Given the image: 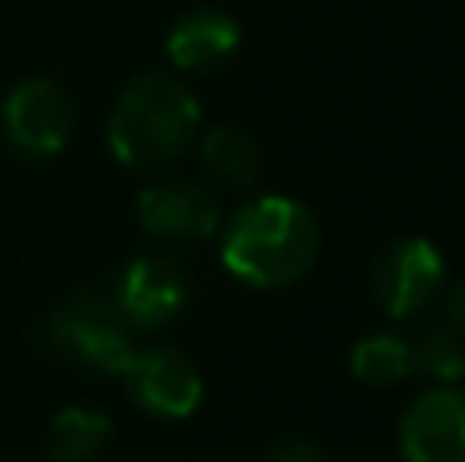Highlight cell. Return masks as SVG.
I'll use <instances>...</instances> for the list:
<instances>
[{
	"label": "cell",
	"mask_w": 465,
	"mask_h": 462,
	"mask_svg": "<svg viewBox=\"0 0 465 462\" xmlns=\"http://www.w3.org/2000/svg\"><path fill=\"white\" fill-rule=\"evenodd\" d=\"M201 127L196 95L168 70H147L119 95L106 123V144L127 168H160L184 156Z\"/></svg>",
	"instance_id": "2"
},
{
	"label": "cell",
	"mask_w": 465,
	"mask_h": 462,
	"mask_svg": "<svg viewBox=\"0 0 465 462\" xmlns=\"http://www.w3.org/2000/svg\"><path fill=\"white\" fill-rule=\"evenodd\" d=\"M201 164L217 185L225 188H249L257 176H262V147L249 136L245 127H232V123H221V127L204 131L201 139Z\"/></svg>",
	"instance_id": "11"
},
{
	"label": "cell",
	"mask_w": 465,
	"mask_h": 462,
	"mask_svg": "<svg viewBox=\"0 0 465 462\" xmlns=\"http://www.w3.org/2000/svg\"><path fill=\"white\" fill-rule=\"evenodd\" d=\"M445 283V258L425 237H404L380 254L371 270V295L380 311L392 319H412L425 307H433L437 291Z\"/></svg>",
	"instance_id": "5"
},
{
	"label": "cell",
	"mask_w": 465,
	"mask_h": 462,
	"mask_svg": "<svg viewBox=\"0 0 465 462\" xmlns=\"http://www.w3.org/2000/svg\"><path fill=\"white\" fill-rule=\"evenodd\" d=\"M114 426L103 409H86V406H70L49 422V462H94L111 442Z\"/></svg>",
	"instance_id": "12"
},
{
	"label": "cell",
	"mask_w": 465,
	"mask_h": 462,
	"mask_svg": "<svg viewBox=\"0 0 465 462\" xmlns=\"http://www.w3.org/2000/svg\"><path fill=\"white\" fill-rule=\"evenodd\" d=\"M0 131L25 160H49L70 144L74 98L54 78H25L0 103Z\"/></svg>",
	"instance_id": "4"
},
{
	"label": "cell",
	"mask_w": 465,
	"mask_h": 462,
	"mask_svg": "<svg viewBox=\"0 0 465 462\" xmlns=\"http://www.w3.org/2000/svg\"><path fill=\"white\" fill-rule=\"evenodd\" d=\"M139 226L160 242H204L217 234V201L196 180H155L135 201Z\"/></svg>",
	"instance_id": "8"
},
{
	"label": "cell",
	"mask_w": 465,
	"mask_h": 462,
	"mask_svg": "<svg viewBox=\"0 0 465 462\" xmlns=\"http://www.w3.org/2000/svg\"><path fill=\"white\" fill-rule=\"evenodd\" d=\"M111 303L131 327H168L188 307V278L172 258H131L114 283Z\"/></svg>",
	"instance_id": "9"
},
{
	"label": "cell",
	"mask_w": 465,
	"mask_h": 462,
	"mask_svg": "<svg viewBox=\"0 0 465 462\" xmlns=\"http://www.w3.org/2000/svg\"><path fill=\"white\" fill-rule=\"evenodd\" d=\"M319 258V221L294 196H257L232 213L221 262L249 286H290Z\"/></svg>",
	"instance_id": "1"
},
{
	"label": "cell",
	"mask_w": 465,
	"mask_h": 462,
	"mask_svg": "<svg viewBox=\"0 0 465 462\" xmlns=\"http://www.w3.org/2000/svg\"><path fill=\"white\" fill-rule=\"evenodd\" d=\"M45 344L57 357L74 360V365L119 377L127 373L131 357H135L127 319L119 316V307L111 299H103L94 291H78L57 303L45 324Z\"/></svg>",
	"instance_id": "3"
},
{
	"label": "cell",
	"mask_w": 465,
	"mask_h": 462,
	"mask_svg": "<svg viewBox=\"0 0 465 462\" xmlns=\"http://www.w3.org/2000/svg\"><path fill=\"white\" fill-rule=\"evenodd\" d=\"M351 373L360 377L363 385H371V389H392V385L409 381V373H412L409 340L388 336V332L363 336L351 348Z\"/></svg>",
	"instance_id": "13"
},
{
	"label": "cell",
	"mask_w": 465,
	"mask_h": 462,
	"mask_svg": "<svg viewBox=\"0 0 465 462\" xmlns=\"http://www.w3.org/2000/svg\"><path fill=\"white\" fill-rule=\"evenodd\" d=\"M127 393L155 417H188L204 397V377L176 348H135L127 365Z\"/></svg>",
	"instance_id": "6"
},
{
	"label": "cell",
	"mask_w": 465,
	"mask_h": 462,
	"mask_svg": "<svg viewBox=\"0 0 465 462\" xmlns=\"http://www.w3.org/2000/svg\"><path fill=\"white\" fill-rule=\"evenodd\" d=\"M262 462H331L327 455H322L319 447H311V442L302 438H290V442H278V447L265 450Z\"/></svg>",
	"instance_id": "15"
},
{
	"label": "cell",
	"mask_w": 465,
	"mask_h": 462,
	"mask_svg": "<svg viewBox=\"0 0 465 462\" xmlns=\"http://www.w3.org/2000/svg\"><path fill=\"white\" fill-rule=\"evenodd\" d=\"M445 319H450V327H458L465 336V283L453 286L450 299H445Z\"/></svg>",
	"instance_id": "16"
},
{
	"label": "cell",
	"mask_w": 465,
	"mask_h": 462,
	"mask_svg": "<svg viewBox=\"0 0 465 462\" xmlns=\"http://www.w3.org/2000/svg\"><path fill=\"white\" fill-rule=\"evenodd\" d=\"M404 462H465V389H429L401 417Z\"/></svg>",
	"instance_id": "7"
},
{
	"label": "cell",
	"mask_w": 465,
	"mask_h": 462,
	"mask_svg": "<svg viewBox=\"0 0 465 462\" xmlns=\"http://www.w3.org/2000/svg\"><path fill=\"white\" fill-rule=\"evenodd\" d=\"M241 29L229 13L217 8H196L184 13L168 33V62L176 70H209V65L225 62L237 49Z\"/></svg>",
	"instance_id": "10"
},
{
	"label": "cell",
	"mask_w": 465,
	"mask_h": 462,
	"mask_svg": "<svg viewBox=\"0 0 465 462\" xmlns=\"http://www.w3.org/2000/svg\"><path fill=\"white\" fill-rule=\"evenodd\" d=\"M412 373H425L441 385L465 381V336L458 327H429L417 340H409Z\"/></svg>",
	"instance_id": "14"
}]
</instances>
